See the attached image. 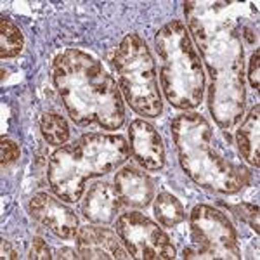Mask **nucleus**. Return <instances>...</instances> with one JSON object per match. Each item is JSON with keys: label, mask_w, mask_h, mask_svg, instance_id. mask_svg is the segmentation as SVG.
Instances as JSON below:
<instances>
[{"label": "nucleus", "mask_w": 260, "mask_h": 260, "mask_svg": "<svg viewBox=\"0 0 260 260\" xmlns=\"http://www.w3.org/2000/svg\"><path fill=\"white\" fill-rule=\"evenodd\" d=\"M121 205L123 203L115 191V186L108 182H95L87 191L82 203V212L83 217L92 224L106 225L116 219Z\"/></svg>", "instance_id": "13"}, {"label": "nucleus", "mask_w": 260, "mask_h": 260, "mask_svg": "<svg viewBox=\"0 0 260 260\" xmlns=\"http://www.w3.org/2000/svg\"><path fill=\"white\" fill-rule=\"evenodd\" d=\"M57 258H80V253H78V250H71V248H61L57 250Z\"/></svg>", "instance_id": "23"}, {"label": "nucleus", "mask_w": 260, "mask_h": 260, "mask_svg": "<svg viewBox=\"0 0 260 260\" xmlns=\"http://www.w3.org/2000/svg\"><path fill=\"white\" fill-rule=\"evenodd\" d=\"M128 149L144 170L156 172L165 165L161 136L146 120H134L128 125Z\"/></svg>", "instance_id": "10"}, {"label": "nucleus", "mask_w": 260, "mask_h": 260, "mask_svg": "<svg viewBox=\"0 0 260 260\" xmlns=\"http://www.w3.org/2000/svg\"><path fill=\"white\" fill-rule=\"evenodd\" d=\"M40 132L50 146L66 144L70 139L68 121L57 113H44L40 116Z\"/></svg>", "instance_id": "16"}, {"label": "nucleus", "mask_w": 260, "mask_h": 260, "mask_svg": "<svg viewBox=\"0 0 260 260\" xmlns=\"http://www.w3.org/2000/svg\"><path fill=\"white\" fill-rule=\"evenodd\" d=\"M2 258H18L16 250L12 248L11 243L6 240H2Z\"/></svg>", "instance_id": "22"}, {"label": "nucleus", "mask_w": 260, "mask_h": 260, "mask_svg": "<svg viewBox=\"0 0 260 260\" xmlns=\"http://www.w3.org/2000/svg\"><path fill=\"white\" fill-rule=\"evenodd\" d=\"M189 225L192 246L184 248V258H241L236 229L225 213L210 205H196Z\"/></svg>", "instance_id": "7"}, {"label": "nucleus", "mask_w": 260, "mask_h": 260, "mask_svg": "<svg viewBox=\"0 0 260 260\" xmlns=\"http://www.w3.org/2000/svg\"><path fill=\"white\" fill-rule=\"evenodd\" d=\"M231 210L233 213H236L238 219L245 220L255 233H260V224H258V207L251 203H238V205H231Z\"/></svg>", "instance_id": "18"}, {"label": "nucleus", "mask_w": 260, "mask_h": 260, "mask_svg": "<svg viewBox=\"0 0 260 260\" xmlns=\"http://www.w3.org/2000/svg\"><path fill=\"white\" fill-rule=\"evenodd\" d=\"M130 156L128 142L120 134H83L73 144L52 153L47 179L54 194L66 203L80 201L89 179L103 177Z\"/></svg>", "instance_id": "4"}, {"label": "nucleus", "mask_w": 260, "mask_h": 260, "mask_svg": "<svg viewBox=\"0 0 260 260\" xmlns=\"http://www.w3.org/2000/svg\"><path fill=\"white\" fill-rule=\"evenodd\" d=\"M28 212L35 220H39L42 225H45L50 233H54L57 238L70 240L77 236L78 231V217L70 207H66L47 192H37L28 201Z\"/></svg>", "instance_id": "9"}, {"label": "nucleus", "mask_w": 260, "mask_h": 260, "mask_svg": "<svg viewBox=\"0 0 260 260\" xmlns=\"http://www.w3.org/2000/svg\"><path fill=\"white\" fill-rule=\"evenodd\" d=\"M52 82L68 111L80 127L98 125L118 130L125 123L120 87L103 64L78 49H66L52 62Z\"/></svg>", "instance_id": "2"}, {"label": "nucleus", "mask_w": 260, "mask_h": 260, "mask_svg": "<svg viewBox=\"0 0 260 260\" xmlns=\"http://www.w3.org/2000/svg\"><path fill=\"white\" fill-rule=\"evenodd\" d=\"M258 49H255L251 52V57H250V64H248V82L251 85V89L258 90Z\"/></svg>", "instance_id": "21"}, {"label": "nucleus", "mask_w": 260, "mask_h": 260, "mask_svg": "<svg viewBox=\"0 0 260 260\" xmlns=\"http://www.w3.org/2000/svg\"><path fill=\"white\" fill-rule=\"evenodd\" d=\"M115 191L123 205L134 208H146L154 200V184L144 170L134 165H125L113 179Z\"/></svg>", "instance_id": "12"}, {"label": "nucleus", "mask_w": 260, "mask_h": 260, "mask_svg": "<svg viewBox=\"0 0 260 260\" xmlns=\"http://www.w3.org/2000/svg\"><path fill=\"white\" fill-rule=\"evenodd\" d=\"M113 64L125 103L137 115L158 118L163 113L161 90L158 87L156 62L144 39L137 33L125 35L116 47Z\"/></svg>", "instance_id": "6"}, {"label": "nucleus", "mask_w": 260, "mask_h": 260, "mask_svg": "<svg viewBox=\"0 0 260 260\" xmlns=\"http://www.w3.org/2000/svg\"><path fill=\"white\" fill-rule=\"evenodd\" d=\"M154 215L165 228H175L186 219L182 203L170 192H160L154 198Z\"/></svg>", "instance_id": "15"}, {"label": "nucleus", "mask_w": 260, "mask_h": 260, "mask_svg": "<svg viewBox=\"0 0 260 260\" xmlns=\"http://www.w3.org/2000/svg\"><path fill=\"white\" fill-rule=\"evenodd\" d=\"M0 158H2V169L16 163L19 158V146L14 141L2 137V141H0Z\"/></svg>", "instance_id": "19"}, {"label": "nucleus", "mask_w": 260, "mask_h": 260, "mask_svg": "<svg viewBox=\"0 0 260 260\" xmlns=\"http://www.w3.org/2000/svg\"><path fill=\"white\" fill-rule=\"evenodd\" d=\"M243 7L238 2H184L187 30L210 75L208 111L222 130H233L245 110Z\"/></svg>", "instance_id": "1"}, {"label": "nucleus", "mask_w": 260, "mask_h": 260, "mask_svg": "<svg viewBox=\"0 0 260 260\" xmlns=\"http://www.w3.org/2000/svg\"><path fill=\"white\" fill-rule=\"evenodd\" d=\"M30 258H39V260H49L52 258L50 250L42 238H33L31 245H30Z\"/></svg>", "instance_id": "20"}, {"label": "nucleus", "mask_w": 260, "mask_h": 260, "mask_svg": "<svg viewBox=\"0 0 260 260\" xmlns=\"http://www.w3.org/2000/svg\"><path fill=\"white\" fill-rule=\"evenodd\" d=\"M238 151L246 161L258 169V144H260V106L255 104L236 128Z\"/></svg>", "instance_id": "14"}, {"label": "nucleus", "mask_w": 260, "mask_h": 260, "mask_svg": "<svg viewBox=\"0 0 260 260\" xmlns=\"http://www.w3.org/2000/svg\"><path fill=\"white\" fill-rule=\"evenodd\" d=\"M154 47L167 103L182 111L198 108L205 95L207 78L187 26L179 19L169 21L154 35Z\"/></svg>", "instance_id": "5"}, {"label": "nucleus", "mask_w": 260, "mask_h": 260, "mask_svg": "<svg viewBox=\"0 0 260 260\" xmlns=\"http://www.w3.org/2000/svg\"><path fill=\"white\" fill-rule=\"evenodd\" d=\"M115 228L130 258L169 260L175 257V246L165 231L139 212L121 213Z\"/></svg>", "instance_id": "8"}, {"label": "nucleus", "mask_w": 260, "mask_h": 260, "mask_svg": "<svg viewBox=\"0 0 260 260\" xmlns=\"http://www.w3.org/2000/svg\"><path fill=\"white\" fill-rule=\"evenodd\" d=\"M75 238L80 258H130L118 234L108 228H99V225L78 228Z\"/></svg>", "instance_id": "11"}, {"label": "nucleus", "mask_w": 260, "mask_h": 260, "mask_svg": "<svg viewBox=\"0 0 260 260\" xmlns=\"http://www.w3.org/2000/svg\"><path fill=\"white\" fill-rule=\"evenodd\" d=\"M170 132L180 167L200 187L219 194H236L248 186V169L220 151L210 123L200 113L186 111L175 116Z\"/></svg>", "instance_id": "3"}, {"label": "nucleus", "mask_w": 260, "mask_h": 260, "mask_svg": "<svg viewBox=\"0 0 260 260\" xmlns=\"http://www.w3.org/2000/svg\"><path fill=\"white\" fill-rule=\"evenodd\" d=\"M23 33L9 18L0 19V57H16L23 50Z\"/></svg>", "instance_id": "17"}]
</instances>
